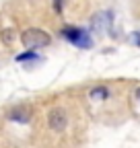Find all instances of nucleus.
Instances as JSON below:
<instances>
[{
	"label": "nucleus",
	"instance_id": "f257e3e1",
	"mask_svg": "<svg viewBox=\"0 0 140 148\" xmlns=\"http://www.w3.org/2000/svg\"><path fill=\"white\" fill-rule=\"evenodd\" d=\"M21 41H23V45L27 47V49H41V47H45V45H49V41H51V37L45 33V31H41V29H27L23 35H21Z\"/></svg>",
	"mask_w": 140,
	"mask_h": 148
},
{
	"label": "nucleus",
	"instance_id": "f03ea898",
	"mask_svg": "<svg viewBox=\"0 0 140 148\" xmlns=\"http://www.w3.org/2000/svg\"><path fill=\"white\" fill-rule=\"evenodd\" d=\"M60 35H62V37H66V39L72 43V45H76V47H80V49H89V47L93 45L89 33H86L84 29L66 27V29H62V31H60Z\"/></svg>",
	"mask_w": 140,
	"mask_h": 148
},
{
	"label": "nucleus",
	"instance_id": "7ed1b4c3",
	"mask_svg": "<svg viewBox=\"0 0 140 148\" xmlns=\"http://www.w3.org/2000/svg\"><path fill=\"white\" fill-rule=\"evenodd\" d=\"M47 123L54 132H62L68 123V117H66V111L64 109H51L49 115H47Z\"/></svg>",
	"mask_w": 140,
	"mask_h": 148
},
{
	"label": "nucleus",
	"instance_id": "20e7f679",
	"mask_svg": "<svg viewBox=\"0 0 140 148\" xmlns=\"http://www.w3.org/2000/svg\"><path fill=\"white\" fill-rule=\"evenodd\" d=\"M109 25H111V14L109 12H101L93 18V29L95 31H107Z\"/></svg>",
	"mask_w": 140,
	"mask_h": 148
},
{
	"label": "nucleus",
	"instance_id": "39448f33",
	"mask_svg": "<svg viewBox=\"0 0 140 148\" xmlns=\"http://www.w3.org/2000/svg\"><path fill=\"white\" fill-rule=\"evenodd\" d=\"M31 60H39L37 53H35L33 49H27L25 53H19V56H16V62H31Z\"/></svg>",
	"mask_w": 140,
	"mask_h": 148
},
{
	"label": "nucleus",
	"instance_id": "423d86ee",
	"mask_svg": "<svg viewBox=\"0 0 140 148\" xmlns=\"http://www.w3.org/2000/svg\"><path fill=\"white\" fill-rule=\"evenodd\" d=\"M107 95H109V90L103 86H97L91 90V99H107Z\"/></svg>",
	"mask_w": 140,
	"mask_h": 148
},
{
	"label": "nucleus",
	"instance_id": "0eeeda50",
	"mask_svg": "<svg viewBox=\"0 0 140 148\" xmlns=\"http://www.w3.org/2000/svg\"><path fill=\"white\" fill-rule=\"evenodd\" d=\"M8 117H10V119H14V121H23V123H25V121H29V115H27V113H19V111H12Z\"/></svg>",
	"mask_w": 140,
	"mask_h": 148
},
{
	"label": "nucleus",
	"instance_id": "6e6552de",
	"mask_svg": "<svg viewBox=\"0 0 140 148\" xmlns=\"http://www.w3.org/2000/svg\"><path fill=\"white\" fill-rule=\"evenodd\" d=\"M54 4H56V10H60V4H62V0H54Z\"/></svg>",
	"mask_w": 140,
	"mask_h": 148
},
{
	"label": "nucleus",
	"instance_id": "1a4fd4ad",
	"mask_svg": "<svg viewBox=\"0 0 140 148\" xmlns=\"http://www.w3.org/2000/svg\"><path fill=\"white\" fill-rule=\"evenodd\" d=\"M134 39H136V43L140 45V33H134Z\"/></svg>",
	"mask_w": 140,
	"mask_h": 148
},
{
	"label": "nucleus",
	"instance_id": "9d476101",
	"mask_svg": "<svg viewBox=\"0 0 140 148\" xmlns=\"http://www.w3.org/2000/svg\"><path fill=\"white\" fill-rule=\"evenodd\" d=\"M136 99H140V88H136Z\"/></svg>",
	"mask_w": 140,
	"mask_h": 148
}]
</instances>
